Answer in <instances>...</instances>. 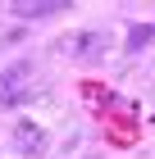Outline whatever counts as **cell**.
Returning <instances> with one entry per match:
<instances>
[{"mask_svg": "<svg viewBox=\"0 0 155 159\" xmlns=\"http://www.w3.org/2000/svg\"><path fill=\"white\" fill-rule=\"evenodd\" d=\"M14 141H18V150H23V155H36V150L46 146V136H41V127H36V123H18V127H14Z\"/></svg>", "mask_w": 155, "mask_h": 159, "instance_id": "6da1fadb", "label": "cell"}]
</instances>
